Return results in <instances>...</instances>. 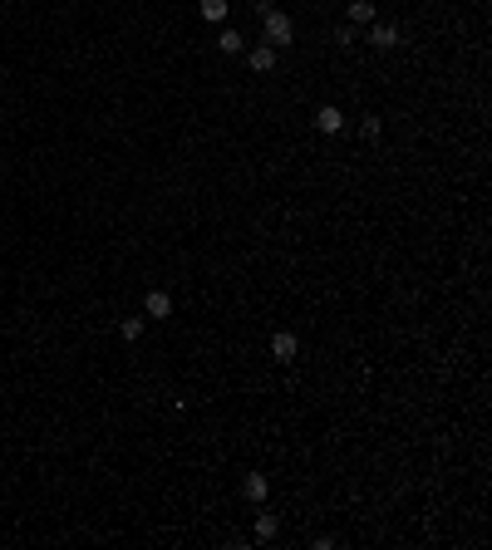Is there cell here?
Wrapping results in <instances>:
<instances>
[{"label": "cell", "mask_w": 492, "mask_h": 550, "mask_svg": "<svg viewBox=\"0 0 492 550\" xmlns=\"http://www.w3.org/2000/svg\"><path fill=\"white\" fill-rule=\"evenodd\" d=\"M296 349H301V344H296V335H291V330H276V335H271V359L291 364V359H296Z\"/></svg>", "instance_id": "7a4b0ae2"}, {"label": "cell", "mask_w": 492, "mask_h": 550, "mask_svg": "<svg viewBox=\"0 0 492 550\" xmlns=\"http://www.w3.org/2000/svg\"><path fill=\"white\" fill-rule=\"evenodd\" d=\"M217 49H222V54H241V35H236V30H222V35H217Z\"/></svg>", "instance_id": "9c48e42d"}, {"label": "cell", "mask_w": 492, "mask_h": 550, "mask_svg": "<svg viewBox=\"0 0 492 550\" xmlns=\"http://www.w3.org/2000/svg\"><path fill=\"white\" fill-rule=\"evenodd\" d=\"M369 40L379 44V49H394V44H399V30H394V25H374V30H369Z\"/></svg>", "instance_id": "52a82bcc"}, {"label": "cell", "mask_w": 492, "mask_h": 550, "mask_svg": "<svg viewBox=\"0 0 492 550\" xmlns=\"http://www.w3.org/2000/svg\"><path fill=\"white\" fill-rule=\"evenodd\" d=\"M119 335H124V339H138V335H143V320H138V315H134V320H124V325H119Z\"/></svg>", "instance_id": "7c38bea8"}, {"label": "cell", "mask_w": 492, "mask_h": 550, "mask_svg": "<svg viewBox=\"0 0 492 550\" xmlns=\"http://www.w3.org/2000/svg\"><path fill=\"white\" fill-rule=\"evenodd\" d=\"M246 64H251L256 74H271V69H276V49H271V44H256V49L246 54Z\"/></svg>", "instance_id": "277c9868"}, {"label": "cell", "mask_w": 492, "mask_h": 550, "mask_svg": "<svg viewBox=\"0 0 492 550\" xmlns=\"http://www.w3.org/2000/svg\"><path fill=\"white\" fill-rule=\"evenodd\" d=\"M202 20L222 25V20H226V0H202Z\"/></svg>", "instance_id": "ba28073f"}, {"label": "cell", "mask_w": 492, "mask_h": 550, "mask_svg": "<svg viewBox=\"0 0 492 550\" xmlns=\"http://www.w3.org/2000/svg\"><path fill=\"white\" fill-rule=\"evenodd\" d=\"M359 133H364V138H369V143H374V138H379V133H384V128H379V118H364V128H359Z\"/></svg>", "instance_id": "4fadbf2b"}, {"label": "cell", "mask_w": 492, "mask_h": 550, "mask_svg": "<svg viewBox=\"0 0 492 550\" xmlns=\"http://www.w3.org/2000/svg\"><path fill=\"white\" fill-rule=\"evenodd\" d=\"M241 492H246V501H266V477H261V472H251V477H246V482H241Z\"/></svg>", "instance_id": "8992f818"}, {"label": "cell", "mask_w": 492, "mask_h": 550, "mask_svg": "<svg viewBox=\"0 0 492 550\" xmlns=\"http://www.w3.org/2000/svg\"><path fill=\"white\" fill-rule=\"evenodd\" d=\"M256 536H261V541L281 536V521H276V516H261V521H256Z\"/></svg>", "instance_id": "8fae6325"}, {"label": "cell", "mask_w": 492, "mask_h": 550, "mask_svg": "<svg viewBox=\"0 0 492 550\" xmlns=\"http://www.w3.org/2000/svg\"><path fill=\"white\" fill-rule=\"evenodd\" d=\"M315 128H320V133H340V128H345V113H340L335 103H325V108L315 113Z\"/></svg>", "instance_id": "5b68a950"}, {"label": "cell", "mask_w": 492, "mask_h": 550, "mask_svg": "<svg viewBox=\"0 0 492 550\" xmlns=\"http://www.w3.org/2000/svg\"><path fill=\"white\" fill-rule=\"evenodd\" d=\"M143 310H148V320H168V315H173V295H168V290H148V295H143Z\"/></svg>", "instance_id": "3957f363"}, {"label": "cell", "mask_w": 492, "mask_h": 550, "mask_svg": "<svg viewBox=\"0 0 492 550\" xmlns=\"http://www.w3.org/2000/svg\"><path fill=\"white\" fill-rule=\"evenodd\" d=\"M350 20H359V25L374 20V5H369V0H350Z\"/></svg>", "instance_id": "30bf717a"}, {"label": "cell", "mask_w": 492, "mask_h": 550, "mask_svg": "<svg viewBox=\"0 0 492 550\" xmlns=\"http://www.w3.org/2000/svg\"><path fill=\"white\" fill-rule=\"evenodd\" d=\"M261 30H266V44H271V49L291 44V35H296L291 15H286V10H266V5H261Z\"/></svg>", "instance_id": "6da1fadb"}]
</instances>
